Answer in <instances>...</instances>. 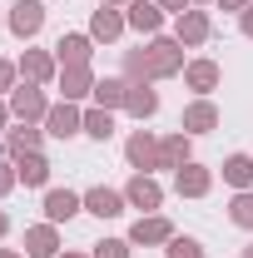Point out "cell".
Listing matches in <instances>:
<instances>
[{
	"label": "cell",
	"mask_w": 253,
	"mask_h": 258,
	"mask_svg": "<svg viewBox=\"0 0 253 258\" xmlns=\"http://www.w3.org/2000/svg\"><path fill=\"white\" fill-rule=\"evenodd\" d=\"M144 60H149V80H174V75H184V45L174 40V35H154L149 45H144Z\"/></svg>",
	"instance_id": "obj_1"
},
{
	"label": "cell",
	"mask_w": 253,
	"mask_h": 258,
	"mask_svg": "<svg viewBox=\"0 0 253 258\" xmlns=\"http://www.w3.org/2000/svg\"><path fill=\"white\" fill-rule=\"evenodd\" d=\"M10 114H15V124H45V114H50L45 90L30 85V80H20V85L10 90Z\"/></svg>",
	"instance_id": "obj_2"
},
{
	"label": "cell",
	"mask_w": 253,
	"mask_h": 258,
	"mask_svg": "<svg viewBox=\"0 0 253 258\" xmlns=\"http://www.w3.org/2000/svg\"><path fill=\"white\" fill-rule=\"evenodd\" d=\"M5 25H10L15 40H35L45 30V0H15L10 15H5Z\"/></svg>",
	"instance_id": "obj_3"
},
{
	"label": "cell",
	"mask_w": 253,
	"mask_h": 258,
	"mask_svg": "<svg viewBox=\"0 0 253 258\" xmlns=\"http://www.w3.org/2000/svg\"><path fill=\"white\" fill-rule=\"evenodd\" d=\"M45 134H50V139H75V134H85V109H80L75 99L50 104V114H45Z\"/></svg>",
	"instance_id": "obj_4"
},
{
	"label": "cell",
	"mask_w": 253,
	"mask_h": 258,
	"mask_svg": "<svg viewBox=\"0 0 253 258\" xmlns=\"http://www.w3.org/2000/svg\"><path fill=\"white\" fill-rule=\"evenodd\" d=\"M124 159H129L134 174H154L159 169V139L149 134V129H134V134L124 139Z\"/></svg>",
	"instance_id": "obj_5"
},
{
	"label": "cell",
	"mask_w": 253,
	"mask_h": 258,
	"mask_svg": "<svg viewBox=\"0 0 253 258\" xmlns=\"http://www.w3.org/2000/svg\"><path fill=\"white\" fill-rule=\"evenodd\" d=\"M124 204L129 209H139V214H159V204H164V189H159L154 174H134L124 184Z\"/></svg>",
	"instance_id": "obj_6"
},
{
	"label": "cell",
	"mask_w": 253,
	"mask_h": 258,
	"mask_svg": "<svg viewBox=\"0 0 253 258\" xmlns=\"http://www.w3.org/2000/svg\"><path fill=\"white\" fill-rule=\"evenodd\" d=\"M40 144H45V129L35 124H15L0 134V154L5 159H20V154H40Z\"/></svg>",
	"instance_id": "obj_7"
},
{
	"label": "cell",
	"mask_w": 253,
	"mask_h": 258,
	"mask_svg": "<svg viewBox=\"0 0 253 258\" xmlns=\"http://www.w3.org/2000/svg\"><path fill=\"white\" fill-rule=\"evenodd\" d=\"M214 189V169H204V164H184V169H174V194L179 199H204V194Z\"/></svg>",
	"instance_id": "obj_8"
},
{
	"label": "cell",
	"mask_w": 253,
	"mask_h": 258,
	"mask_svg": "<svg viewBox=\"0 0 253 258\" xmlns=\"http://www.w3.org/2000/svg\"><path fill=\"white\" fill-rule=\"evenodd\" d=\"M214 35V20H209V10H184L179 20H174V40L184 45V50H194V45H204Z\"/></svg>",
	"instance_id": "obj_9"
},
{
	"label": "cell",
	"mask_w": 253,
	"mask_h": 258,
	"mask_svg": "<svg viewBox=\"0 0 253 258\" xmlns=\"http://www.w3.org/2000/svg\"><path fill=\"white\" fill-rule=\"evenodd\" d=\"M55 60H60V70L65 64H90L95 60V35L85 30H70V35H60V40H55Z\"/></svg>",
	"instance_id": "obj_10"
},
{
	"label": "cell",
	"mask_w": 253,
	"mask_h": 258,
	"mask_svg": "<svg viewBox=\"0 0 253 258\" xmlns=\"http://www.w3.org/2000/svg\"><path fill=\"white\" fill-rule=\"evenodd\" d=\"M174 238V224L164 219V214H139L134 228H129V243H139V248H149V243H169Z\"/></svg>",
	"instance_id": "obj_11"
},
{
	"label": "cell",
	"mask_w": 253,
	"mask_h": 258,
	"mask_svg": "<svg viewBox=\"0 0 253 258\" xmlns=\"http://www.w3.org/2000/svg\"><path fill=\"white\" fill-rule=\"evenodd\" d=\"M129 204H124V189H104V184H95V189H85V214H95V219H119Z\"/></svg>",
	"instance_id": "obj_12"
},
{
	"label": "cell",
	"mask_w": 253,
	"mask_h": 258,
	"mask_svg": "<svg viewBox=\"0 0 253 258\" xmlns=\"http://www.w3.org/2000/svg\"><path fill=\"white\" fill-rule=\"evenodd\" d=\"M189 159H194V134L174 129V134L159 139V169H184Z\"/></svg>",
	"instance_id": "obj_13"
},
{
	"label": "cell",
	"mask_w": 253,
	"mask_h": 258,
	"mask_svg": "<svg viewBox=\"0 0 253 258\" xmlns=\"http://www.w3.org/2000/svg\"><path fill=\"white\" fill-rule=\"evenodd\" d=\"M219 80H223V70H219L214 60H189V64H184V85H189L199 99L214 95V90H219Z\"/></svg>",
	"instance_id": "obj_14"
},
{
	"label": "cell",
	"mask_w": 253,
	"mask_h": 258,
	"mask_svg": "<svg viewBox=\"0 0 253 258\" xmlns=\"http://www.w3.org/2000/svg\"><path fill=\"white\" fill-rule=\"evenodd\" d=\"M20 80H30V85H50V80H55V50H25V55H20Z\"/></svg>",
	"instance_id": "obj_15"
},
{
	"label": "cell",
	"mask_w": 253,
	"mask_h": 258,
	"mask_svg": "<svg viewBox=\"0 0 253 258\" xmlns=\"http://www.w3.org/2000/svg\"><path fill=\"white\" fill-rule=\"evenodd\" d=\"M80 209H85V194H75V189H50L45 194V219L50 224H70Z\"/></svg>",
	"instance_id": "obj_16"
},
{
	"label": "cell",
	"mask_w": 253,
	"mask_h": 258,
	"mask_svg": "<svg viewBox=\"0 0 253 258\" xmlns=\"http://www.w3.org/2000/svg\"><path fill=\"white\" fill-rule=\"evenodd\" d=\"M124 25H129V20L114 10V5H99L95 15H90V35H95V45H114V40L124 35Z\"/></svg>",
	"instance_id": "obj_17"
},
{
	"label": "cell",
	"mask_w": 253,
	"mask_h": 258,
	"mask_svg": "<svg viewBox=\"0 0 253 258\" xmlns=\"http://www.w3.org/2000/svg\"><path fill=\"white\" fill-rule=\"evenodd\" d=\"M25 253L30 258H60V228L55 224H30L25 228Z\"/></svg>",
	"instance_id": "obj_18"
},
{
	"label": "cell",
	"mask_w": 253,
	"mask_h": 258,
	"mask_svg": "<svg viewBox=\"0 0 253 258\" xmlns=\"http://www.w3.org/2000/svg\"><path fill=\"white\" fill-rule=\"evenodd\" d=\"M60 95L75 99V104L85 95H95V70H90V64H65L60 70Z\"/></svg>",
	"instance_id": "obj_19"
},
{
	"label": "cell",
	"mask_w": 253,
	"mask_h": 258,
	"mask_svg": "<svg viewBox=\"0 0 253 258\" xmlns=\"http://www.w3.org/2000/svg\"><path fill=\"white\" fill-rule=\"evenodd\" d=\"M124 20H129L139 35H149V40H154L159 25H164V10H159L154 0H129V5H124Z\"/></svg>",
	"instance_id": "obj_20"
},
{
	"label": "cell",
	"mask_w": 253,
	"mask_h": 258,
	"mask_svg": "<svg viewBox=\"0 0 253 258\" xmlns=\"http://www.w3.org/2000/svg\"><path fill=\"white\" fill-rule=\"evenodd\" d=\"M184 134H209V129H219V104L214 99H194L189 109H184Z\"/></svg>",
	"instance_id": "obj_21"
},
{
	"label": "cell",
	"mask_w": 253,
	"mask_h": 258,
	"mask_svg": "<svg viewBox=\"0 0 253 258\" xmlns=\"http://www.w3.org/2000/svg\"><path fill=\"white\" fill-rule=\"evenodd\" d=\"M15 179H20L25 189H45V184H50V159H45V154H20V159H15Z\"/></svg>",
	"instance_id": "obj_22"
},
{
	"label": "cell",
	"mask_w": 253,
	"mask_h": 258,
	"mask_svg": "<svg viewBox=\"0 0 253 258\" xmlns=\"http://www.w3.org/2000/svg\"><path fill=\"white\" fill-rule=\"evenodd\" d=\"M124 95H129L124 75H104V80H95V104H99V109H124Z\"/></svg>",
	"instance_id": "obj_23"
},
{
	"label": "cell",
	"mask_w": 253,
	"mask_h": 258,
	"mask_svg": "<svg viewBox=\"0 0 253 258\" xmlns=\"http://www.w3.org/2000/svg\"><path fill=\"white\" fill-rule=\"evenodd\" d=\"M124 109L139 119V124H144V119H154V114H159V90H149V85H129Z\"/></svg>",
	"instance_id": "obj_24"
},
{
	"label": "cell",
	"mask_w": 253,
	"mask_h": 258,
	"mask_svg": "<svg viewBox=\"0 0 253 258\" xmlns=\"http://www.w3.org/2000/svg\"><path fill=\"white\" fill-rule=\"evenodd\" d=\"M223 184L253 189V154H228V159H223Z\"/></svg>",
	"instance_id": "obj_25"
},
{
	"label": "cell",
	"mask_w": 253,
	"mask_h": 258,
	"mask_svg": "<svg viewBox=\"0 0 253 258\" xmlns=\"http://www.w3.org/2000/svg\"><path fill=\"white\" fill-rule=\"evenodd\" d=\"M85 134H90V139H99V144H104V139H114V109H85Z\"/></svg>",
	"instance_id": "obj_26"
},
{
	"label": "cell",
	"mask_w": 253,
	"mask_h": 258,
	"mask_svg": "<svg viewBox=\"0 0 253 258\" xmlns=\"http://www.w3.org/2000/svg\"><path fill=\"white\" fill-rule=\"evenodd\" d=\"M124 80H129V85H154V80H149L144 50H124Z\"/></svg>",
	"instance_id": "obj_27"
},
{
	"label": "cell",
	"mask_w": 253,
	"mask_h": 258,
	"mask_svg": "<svg viewBox=\"0 0 253 258\" xmlns=\"http://www.w3.org/2000/svg\"><path fill=\"white\" fill-rule=\"evenodd\" d=\"M228 219L238 228H253V189H238L233 194V204H228Z\"/></svg>",
	"instance_id": "obj_28"
},
{
	"label": "cell",
	"mask_w": 253,
	"mask_h": 258,
	"mask_svg": "<svg viewBox=\"0 0 253 258\" xmlns=\"http://www.w3.org/2000/svg\"><path fill=\"white\" fill-rule=\"evenodd\" d=\"M164 258H204V243L189 238V233H174V238H169V248H164Z\"/></svg>",
	"instance_id": "obj_29"
},
{
	"label": "cell",
	"mask_w": 253,
	"mask_h": 258,
	"mask_svg": "<svg viewBox=\"0 0 253 258\" xmlns=\"http://www.w3.org/2000/svg\"><path fill=\"white\" fill-rule=\"evenodd\" d=\"M129 248H134L129 238H104V243H95L90 258H129Z\"/></svg>",
	"instance_id": "obj_30"
},
{
	"label": "cell",
	"mask_w": 253,
	"mask_h": 258,
	"mask_svg": "<svg viewBox=\"0 0 253 258\" xmlns=\"http://www.w3.org/2000/svg\"><path fill=\"white\" fill-rule=\"evenodd\" d=\"M15 184H20V179H15V159H5V154H0V199L15 189Z\"/></svg>",
	"instance_id": "obj_31"
},
{
	"label": "cell",
	"mask_w": 253,
	"mask_h": 258,
	"mask_svg": "<svg viewBox=\"0 0 253 258\" xmlns=\"http://www.w3.org/2000/svg\"><path fill=\"white\" fill-rule=\"evenodd\" d=\"M15 75H20V64L0 60V95H10V90H15Z\"/></svg>",
	"instance_id": "obj_32"
},
{
	"label": "cell",
	"mask_w": 253,
	"mask_h": 258,
	"mask_svg": "<svg viewBox=\"0 0 253 258\" xmlns=\"http://www.w3.org/2000/svg\"><path fill=\"white\" fill-rule=\"evenodd\" d=\"M159 10H174V15H184V10H194V0H154Z\"/></svg>",
	"instance_id": "obj_33"
},
{
	"label": "cell",
	"mask_w": 253,
	"mask_h": 258,
	"mask_svg": "<svg viewBox=\"0 0 253 258\" xmlns=\"http://www.w3.org/2000/svg\"><path fill=\"white\" fill-rule=\"evenodd\" d=\"M214 5H219V10H233V15H243L253 0H214Z\"/></svg>",
	"instance_id": "obj_34"
},
{
	"label": "cell",
	"mask_w": 253,
	"mask_h": 258,
	"mask_svg": "<svg viewBox=\"0 0 253 258\" xmlns=\"http://www.w3.org/2000/svg\"><path fill=\"white\" fill-rule=\"evenodd\" d=\"M238 30H243V35H248V40H253V5H248V10H243V15H238Z\"/></svg>",
	"instance_id": "obj_35"
},
{
	"label": "cell",
	"mask_w": 253,
	"mask_h": 258,
	"mask_svg": "<svg viewBox=\"0 0 253 258\" xmlns=\"http://www.w3.org/2000/svg\"><path fill=\"white\" fill-rule=\"evenodd\" d=\"M10 119H15V114H10V104H0V134L10 129Z\"/></svg>",
	"instance_id": "obj_36"
},
{
	"label": "cell",
	"mask_w": 253,
	"mask_h": 258,
	"mask_svg": "<svg viewBox=\"0 0 253 258\" xmlns=\"http://www.w3.org/2000/svg\"><path fill=\"white\" fill-rule=\"evenodd\" d=\"M5 233H10V214L0 209V238H5Z\"/></svg>",
	"instance_id": "obj_37"
},
{
	"label": "cell",
	"mask_w": 253,
	"mask_h": 258,
	"mask_svg": "<svg viewBox=\"0 0 253 258\" xmlns=\"http://www.w3.org/2000/svg\"><path fill=\"white\" fill-rule=\"evenodd\" d=\"M0 258H25V253H15V248H0Z\"/></svg>",
	"instance_id": "obj_38"
},
{
	"label": "cell",
	"mask_w": 253,
	"mask_h": 258,
	"mask_svg": "<svg viewBox=\"0 0 253 258\" xmlns=\"http://www.w3.org/2000/svg\"><path fill=\"white\" fill-rule=\"evenodd\" d=\"M99 5H114V10H119V5H129V0H99Z\"/></svg>",
	"instance_id": "obj_39"
},
{
	"label": "cell",
	"mask_w": 253,
	"mask_h": 258,
	"mask_svg": "<svg viewBox=\"0 0 253 258\" xmlns=\"http://www.w3.org/2000/svg\"><path fill=\"white\" fill-rule=\"evenodd\" d=\"M60 258H90V253H60Z\"/></svg>",
	"instance_id": "obj_40"
},
{
	"label": "cell",
	"mask_w": 253,
	"mask_h": 258,
	"mask_svg": "<svg viewBox=\"0 0 253 258\" xmlns=\"http://www.w3.org/2000/svg\"><path fill=\"white\" fill-rule=\"evenodd\" d=\"M243 258H253V243H248V248H243Z\"/></svg>",
	"instance_id": "obj_41"
},
{
	"label": "cell",
	"mask_w": 253,
	"mask_h": 258,
	"mask_svg": "<svg viewBox=\"0 0 253 258\" xmlns=\"http://www.w3.org/2000/svg\"><path fill=\"white\" fill-rule=\"evenodd\" d=\"M194 5H204V0H194Z\"/></svg>",
	"instance_id": "obj_42"
}]
</instances>
